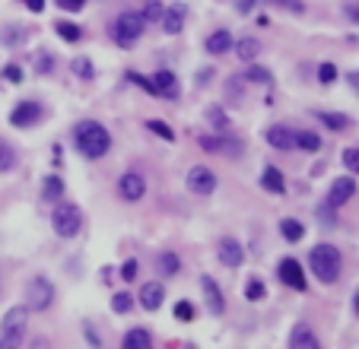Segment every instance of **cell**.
<instances>
[{
	"label": "cell",
	"instance_id": "cell-1",
	"mask_svg": "<svg viewBox=\"0 0 359 349\" xmlns=\"http://www.w3.org/2000/svg\"><path fill=\"white\" fill-rule=\"evenodd\" d=\"M74 146L83 159H102V156H109L111 150V133L105 124L86 117V121H76L74 124Z\"/></svg>",
	"mask_w": 359,
	"mask_h": 349
},
{
	"label": "cell",
	"instance_id": "cell-2",
	"mask_svg": "<svg viewBox=\"0 0 359 349\" xmlns=\"http://www.w3.org/2000/svg\"><path fill=\"white\" fill-rule=\"evenodd\" d=\"M309 267H312V273H315L325 286L337 283V280H340V270H343L340 248H337V245H331V241H321V245H315V248L309 251Z\"/></svg>",
	"mask_w": 359,
	"mask_h": 349
},
{
	"label": "cell",
	"instance_id": "cell-3",
	"mask_svg": "<svg viewBox=\"0 0 359 349\" xmlns=\"http://www.w3.org/2000/svg\"><path fill=\"white\" fill-rule=\"evenodd\" d=\"M25 333H29V308L13 305L0 317V346L3 349H23Z\"/></svg>",
	"mask_w": 359,
	"mask_h": 349
},
{
	"label": "cell",
	"instance_id": "cell-4",
	"mask_svg": "<svg viewBox=\"0 0 359 349\" xmlns=\"http://www.w3.org/2000/svg\"><path fill=\"white\" fill-rule=\"evenodd\" d=\"M143 29H146V19H143L140 10H124V13H118L115 25H111L115 45L118 48H134V45L140 42Z\"/></svg>",
	"mask_w": 359,
	"mask_h": 349
},
{
	"label": "cell",
	"instance_id": "cell-5",
	"mask_svg": "<svg viewBox=\"0 0 359 349\" xmlns=\"http://www.w3.org/2000/svg\"><path fill=\"white\" fill-rule=\"evenodd\" d=\"M51 229L58 238H76L80 229H83V213L76 203H54V213H51Z\"/></svg>",
	"mask_w": 359,
	"mask_h": 349
},
{
	"label": "cell",
	"instance_id": "cell-6",
	"mask_svg": "<svg viewBox=\"0 0 359 349\" xmlns=\"http://www.w3.org/2000/svg\"><path fill=\"white\" fill-rule=\"evenodd\" d=\"M51 305H54V283H51L45 273L32 276V280L25 283V308L35 311V315H42Z\"/></svg>",
	"mask_w": 359,
	"mask_h": 349
},
{
	"label": "cell",
	"instance_id": "cell-7",
	"mask_svg": "<svg viewBox=\"0 0 359 349\" xmlns=\"http://www.w3.org/2000/svg\"><path fill=\"white\" fill-rule=\"evenodd\" d=\"M45 117V105L35 99H23L13 105V111H10V124L17 127V131H29V127H35L39 121Z\"/></svg>",
	"mask_w": 359,
	"mask_h": 349
},
{
	"label": "cell",
	"instance_id": "cell-8",
	"mask_svg": "<svg viewBox=\"0 0 359 349\" xmlns=\"http://www.w3.org/2000/svg\"><path fill=\"white\" fill-rule=\"evenodd\" d=\"M143 194H146V178H143V172L127 168V172L118 178V197L124 200V203H137V200H143Z\"/></svg>",
	"mask_w": 359,
	"mask_h": 349
},
{
	"label": "cell",
	"instance_id": "cell-9",
	"mask_svg": "<svg viewBox=\"0 0 359 349\" xmlns=\"http://www.w3.org/2000/svg\"><path fill=\"white\" fill-rule=\"evenodd\" d=\"M184 184H188V191L197 194V197H210V194L217 191V172L210 166H194L191 172H188V178H184Z\"/></svg>",
	"mask_w": 359,
	"mask_h": 349
},
{
	"label": "cell",
	"instance_id": "cell-10",
	"mask_svg": "<svg viewBox=\"0 0 359 349\" xmlns=\"http://www.w3.org/2000/svg\"><path fill=\"white\" fill-rule=\"evenodd\" d=\"M276 276H280V283L290 286V289L296 292H305L309 289V280H305V270H302V264L296 258H283L280 264H276Z\"/></svg>",
	"mask_w": 359,
	"mask_h": 349
},
{
	"label": "cell",
	"instance_id": "cell-11",
	"mask_svg": "<svg viewBox=\"0 0 359 349\" xmlns=\"http://www.w3.org/2000/svg\"><path fill=\"white\" fill-rule=\"evenodd\" d=\"M217 260L223 267H229V270H235V267L245 264V248L242 241L232 238V235H223V238L217 241Z\"/></svg>",
	"mask_w": 359,
	"mask_h": 349
},
{
	"label": "cell",
	"instance_id": "cell-12",
	"mask_svg": "<svg viewBox=\"0 0 359 349\" xmlns=\"http://www.w3.org/2000/svg\"><path fill=\"white\" fill-rule=\"evenodd\" d=\"M353 197H356V178L343 174V178H334L331 191H327V207H331V210H340L343 203H350Z\"/></svg>",
	"mask_w": 359,
	"mask_h": 349
},
{
	"label": "cell",
	"instance_id": "cell-13",
	"mask_svg": "<svg viewBox=\"0 0 359 349\" xmlns=\"http://www.w3.org/2000/svg\"><path fill=\"white\" fill-rule=\"evenodd\" d=\"M201 292H204V302H207V315H213V317L223 315L226 295H223V289H219V283L213 280V276H207V273L201 276Z\"/></svg>",
	"mask_w": 359,
	"mask_h": 349
},
{
	"label": "cell",
	"instance_id": "cell-14",
	"mask_svg": "<svg viewBox=\"0 0 359 349\" xmlns=\"http://www.w3.org/2000/svg\"><path fill=\"white\" fill-rule=\"evenodd\" d=\"M264 140H268L270 150H280V153L296 150V131L290 124H270L264 131Z\"/></svg>",
	"mask_w": 359,
	"mask_h": 349
},
{
	"label": "cell",
	"instance_id": "cell-15",
	"mask_svg": "<svg viewBox=\"0 0 359 349\" xmlns=\"http://www.w3.org/2000/svg\"><path fill=\"white\" fill-rule=\"evenodd\" d=\"M232 45H235V38H232V32H229V29H217V32H210L207 38H204V51H207V54H213V58H223V54H229V51H232Z\"/></svg>",
	"mask_w": 359,
	"mask_h": 349
},
{
	"label": "cell",
	"instance_id": "cell-16",
	"mask_svg": "<svg viewBox=\"0 0 359 349\" xmlns=\"http://www.w3.org/2000/svg\"><path fill=\"white\" fill-rule=\"evenodd\" d=\"M150 80L156 86V99H178V76L172 70H156Z\"/></svg>",
	"mask_w": 359,
	"mask_h": 349
},
{
	"label": "cell",
	"instance_id": "cell-17",
	"mask_svg": "<svg viewBox=\"0 0 359 349\" xmlns=\"http://www.w3.org/2000/svg\"><path fill=\"white\" fill-rule=\"evenodd\" d=\"M162 302H166V286L162 283H143L140 286V305H143V311H159L162 308Z\"/></svg>",
	"mask_w": 359,
	"mask_h": 349
},
{
	"label": "cell",
	"instance_id": "cell-18",
	"mask_svg": "<svg viewBox=\"0 0 359 349\" xmlns=\"http://www.w3.org/2000/svg\"><path fill=\"white\" fill-rule=\"evenodd\" d=\"M290 349H321V340L309 324H296L290 330Z\"/></svg>",
	"mask_w": 359,
	"mask_h": 349
},
{
	"label": "cell",
	"instance_id": "cell-19",
	"mask_svg": "<svg viewBox=\"0 0 359 349\" xmlns=\"http://www.w3.org/2000/svg\"><path fill=\"white\" fill-rule=\"evenodd\" d=\"M184 19H188V7H184V3H172V7H166V13H162V29H166L168 35H178L184 29Z\"/></svg>",
	"mask_w": 359,
	"mask_h": 349
},
{
	"label": "cell",
	"instance_id": "cell-20",
	"mask_svg": "<svg viewBox=\"0 0 359 349\" xmlns=\"http://www.w3.org/2000/svg\"><path fill=\"white\" fill-rule=\"evenodd\" d=\"M156 273L162 280H172V276L182 273V258H178L175 251H159L156 254Z\"/></svg>",
	"mask_w": 359,
	"mask_h": 349
},
{
	"label": "cell",
	"instance_id": "cell-21",
	"mask_svg": "<svg viewBox=\"0 0 359 349\" xmlns=\"http://www.w3.org/2000/svg\"><path fill=\"white\" fill-rule=\"evenodd\" d=\"M232 51H235V58H239V60H245V64H254V60H258V54H261V42L254 38V35H242V38H235Z\"/></svg>",
	"mask_w": 359,
	"mask_h": 349
},
{
	"label": "cell",
	"instance_id": "cell-22",
	"mask_svg": "<svg viewBox=\"0 0 359 349\" xmlns=\"http://www.w3.org/2000/svg\"><path fill=\"white\" fill-rule=\"evenodd\" d=\"M121 349H156L153 346V333L146 327H131L121 337Z\"/></svg>",
	"mask_w": 359,
	"mask_h": 349
},
{
	"label": "cell",
	"instance_id": "cell-23",
	"mask_svg": "<svg viewBox=\"0 0 359 349\" xmlns=\"http://www.w3.org/2000/svg\"><path fill=\"white\" fill-rule=\"evenodd\" d=\"M261 188L268 194H283L286 191V178L283 172L276 166H264V172H261Z\"/></svg>",
	"mask_w": 359,
	"mask_h": 349
},
{
	"label": "cell",
	"instance_id": "cell-24",
	"mask_svg": "<svg viewBox=\"0 0 359 349\" xmlns=\"http://www.w3.org/2000/svg\"><path fill=\"white\" fill-rule=\"evenodd\" d=\"M315 117L327 127V131H334V133L350 131V127H353V121H350L347 115H340V111H321V109H318V111H315Z\"/></svg>",
	"mask_w": 359,
	"mask_h": 349
},
{
	"label": "cell",
	"instance_id": "cell-25",
	"mask_svg": "<svg viewBox=\"0 0 359 349\" xmlns=\"http://www.w3.org/2000/svg\"><path fill=\"white\" fill-rule=\"evenodd\" d=\"M64 178L61 174H45V181H42V200H48V203H54V200L64 197Z\"/></svg>",
	"mask_w": 359,
	"mask_h": 349
},
{
	"label": "cell",
	"instance_id": "cell-26",
	"mask_svg": "<svg viewBox=\"0 0 359 349\" xmlns=\"http://www.w3.org/2000/svg\"><path fill=\"white\" fill-rule=\"evenodd\" d=\"M280 235H283V241H290V245H299L302 238H305V225L299 223V219H280Z\"/></svg>",
	"mask_w": 359,
	"mask_h": 349
},
{
	"label": "cell",
	"instance_id": "cell-27",
	"mask_svg": "<svg viewBox=\"0 0 359 349\" xmlns=\"http://www.w3.org/2000/svg\"><path fill=\"white\" fill-rule=\"evenodd\" d=\"M321 146H325V140H321V133H318V131H296V150L318 153Z\"/></svg>",
	"mask_w": 359,
	"mask_h": 349
},
{
	"label": "cell",
	"instance_id": "cell-28",
	"mask_svg": "<svg viewBox=\"0 0 359 349\" xmlns=\"http://www.w3.org/2000/svg\"><path fill=\"white\" fill-rule=\"evenodd\" d=\"M207 124L213 127L217 133H226L229 127H232V117L226 115L223 105H210V109H207Z\"/></svg>",
	"mask_w": 359,
	"mask_h": 349
},
{
	"label": "cell",
	"instance_id": "cell-29",
	"mask_svg": "<svg viewBox=\"0 0 359 349\" xmlns=\"http://www.w3.org/2000/svg\"><path fill=\"white\" fill-rule=\"evenodd\" d=\"M54 32H58L67 45H76L80 38H83V25L70 23V19H58V23H54Z\"/></svg>",
	"mask_w": 359,
	"mask_h": 349
},
{
	"label": "cell",
	"instance_id": "cell-30",
	"mask_svg": "<svg viewBox=\"0 0 359 349\" xmlns=\"http://www.w3.org/2000/svg\"><path fill=\"white\" fill-rule=\"evenodd\" d=\"M245 80H248V83H258V86H274V74L261 64H245Z\"/></svg>",
	"mask_w": 359,
	"mask_h": 349
},
{
	"label": "cell",
	"instance_id": "cell-31",
	"mask_svg": "<svg viewBox=\"0 0 359 349\" xmlns=\"http://www.w3.org/2000/svg\"><path fill=\"white\" fill-rule=\"evenodd\" d=\"M245 299L248 302H264L268 299V286L261 276H248V283H245Z\"/></svg>",
	"mask_w": 359,
	"mask_h": 349
},
{
	"label": "cell",
	"instance_id": "cell-32",
	"mask_svg": "<svg viewBox=\"0 0 359 349\" xmlns=\"http://www.w3.org/2000/svg\"><path fill=\"white\" fill-rule=\"evenodd\" d=\"M111 311H115V315H131V311H134V295L127 289L115 292V295H111Z\"/></svg>",
	"mask_w": 359,
	"mask_h": 349
},
{
	"label": "cell",
	"instance_id": "cell-33",
	"mask_svg": "<svg viewBox=\"0 0 359 349\" xmlns=\"http://www.w3.org/2000/svg\"><path fill=\"white\" fill-rule=\"evenodd\" d=\"M17 168V150L10 146L3 137H0V174H7Z\"/></svg>",
	"mask_w": 359,
	"mask_h": 349
},
{
	"label": "cell",
	"instance_id": "cell-34",
	"mask_svg": "<svg viewBox=\"0 0 359 349\" xmlns=\"http://www.w3.org/2000/svg\"><path fill=\"white\" fill-rule=\"evenodd\" d=\"M337 76H340V70H337L334 60H321V64H318V83L321 86H334Z\"/></svg>",
	"mask_w": 359,
	"mask_h": 349
},
{
	"label": "cell",
	"instance_id": "cell-35",
	"mask_svg": "<svg viewBox=\"0 0 359 349\" xmlns=\"http://www.w3.org/2000/svg\"><path fill=\"white\" fill-rule=\"evenodd\" d=\"M258 3H270V7L286 10L292 16H302V13H305V0H258Z\"/></svg>",
	"mask_w": 359,
	"mask_h": 349
},
{
	"label": "cell",
	"instance_id": "cell-36",
	"mask_svg": "<svg viewBox=\"0 0 359 349\" xmlns=\"http://www.w3.org/2000/svg\"><path fill=\"white\" fill-rule=\"evenodd\" d=\"M0 42L7 45V48H17V45L25 42V29L23 25H7V29L0 32Z\"/></svg>",
	"mask_w": 359,
	"mask_h": 349
},
{
	"label": "cell",
	"instance_id": "cell-37",
	"mask_svg": "<svg viewBox=\"0 0 359 349\" xmlns=\"http://www.w3.org/2000/svg\"><path fill=\"white\" fill-rule=\"evenodd\" d=\"M70 70H74V76L86 80V83H89L92 76H96V67H92L89 58H74V60H70Z\"/></svg>",
	"mask_w": 359,
	"mask_h": 349
},
{
	"label": "cell",
	"instance_id": "cell-38",
	"mask_svg": "<svg viewBox=\"0 0 359 349\" xmlns=\"http://www.w3.org/2000/svg\"><path fill=\"white\" fill-rule=\"evenodd\" d=\"M146 131H150V133H156V137H162V140H166V143H172V140H175V131H172V127H168L166 121H159V117H150V121H146Z\"/></svg>",
	"mask_w": 359,
	"mask_h": 349
},
{
	"label": "cell",
	"instance_id": "cell-39",
	"mask_svg": "<svg viewBox=\"0 0 359 349\" xmlns=\"http://www.w3.org/2000/svg\"><path fill=\"white\" fill-rule=\"evenodd\" d=\"M127 83L140 86L146 95H156V86H153V80H150V76H143V74H137V70H127Z\"/></svg>",
	"mask_w": 359,
	"mask_h": 349
},
{
	"label": "cell",
	"instance_id": "cell-40",
	"mask_svg": "<svg viewBox=\"0 0 359 349\" xmlns=\"http://www.w3.org/2000/svg\"><path fill=\"white\" fill-rule=\"evenodd\" d=\"M175 317L178 321H184V324H191L194 317H197V311H194V305L188 299H178L175 302Z\"/></svg>",
	"mask_w": 359,
	"mask_h": 349
},
{
	"label": "cell",
	"instance_id": "cell-41",
	"mask_svg": "<svg viewBox=\"0 0 359 349\" xmlns=\"http://www.w3.org/2000/svg\"><path fill=\"white\" fill-rule=\"evenodd\" d=\"M140 13H143V19H146V23H162V13H166V7H162L159 0H150V3H146Z\"/></svg>",
	"mask_w": 359,
	"mask_h": 349
},
{
	"label": "cell",
	"instance_id": "cell-42",
	"mask_svg": "<svg viewBox=\"0 0 359 349\" xmlns=\"http://www.w3.org/2000/svg\"><path fill=\"white\" fill-rule=\"evenodd\" d=\"M340 159H343V166L350 168L353 174H359V146H347Z\"/></svg>",
	"mask_w": 359,
	"mask_h": 349
},
{
	"label": "cell",
	"instance_id": "cell-43",
	"mask_svg": "<svg viewBox=\"0 0 359 349\" xmlns=\"http://www.w3.org/2000/svg\"><path fill=\"white\" fill-rule=\"evenodd\" d=\"M51 70H54V58H51L48 51H42V54H39V60H35V74H42V76H48Z\"/></svg>",
	"mask_w": 359,
	"mask_h": 349
},
{
	"label": "cell",
	"instance_id": "cell-44",
	"mask_svg": "<svg viewBox=\"0 0 359 349\" xmlns=\"http://www.w3.org/2000/svg\"><path fill=\"white\" fill-rule=\"evenodd\" d=\"M3 80L13 83V86H19V83H23V67H19V64H7V67H3Z\"/></svg>",
	"mask_w": 359,
	"mask_h": 349
},
{
	"label": "cell",
	"instance_id": "cell-45",
	"mask_svg": "<svg viewBox=\"0 0 359 349\" xmlns=\"http://www.w3.org/2000/svg\"><path fill=\"white\" fill-rule=\"evenodd\" d=\"M137 270H140V264H137L134 258L124 260V264H121V280H124V283H134V280H137Z\"/></svg>",
	"mask_w": 359,
	"mask_h": 349
},
{
	"label": "cell",
	"instance_id": "cell-46",
	"mask_svg": "<svg viewBox=\"0 0 359 349\" xmlns=\"http://www.w3.org/2000/svg\"><path fill=\"white\" fill-rule=\"evenodd\" d=\"M58 3V10H64V13H80V10L86 7V0H54Z\"/></svg>",
	"mask_w": 359,
	"mask_h": 349
},
{
	"label": "cell",
	"instance_id": "cell-47",
	"mask_svg": "<svg viewBox=\"0 0 359 349\" xmlns=\"http://www.w3.org/2000/svg\"><path fill=\"white\" fill-rule=\"evenodd\" d=\"M83 330H86V340H89V346H92V349H102V340L96 337V330H92L89 321H83Z\"/></svg>",
	"mask_w": 359,
	"mask_h": 349
},
{
	"label": "cell",
	"instance_id": "cell-48",
	"mask_svg": "<svg viewBox=\"0 0 359 349\" xmlns=\"http://www.w3.org/2000/svg\"><path fill=\"white\" fill-rule=\"evenodd\" d=\"M226 95H229V99H235V102H242V89H239V80H229V83H226Z\"/></svg>",
	"mask_w": 359,
	"mask_h": 349
},
{
	"label": "cell",
	"instance_id": "cell-49",
	"mask_svg": "<svg viewBox=\"0 0 359 349\" xmlns=\"http://www.w3.org/2000/svg\"><path fill=\"white\" fill-rule=\"evenodd\" d=\"M254 7H258V0H235V10H239L242 16H248Z\"/></svg>",
	"mask_w": 359,
	"mask_h": 349
},
{
	"label": "cell",
	"instance_id": "cell-50",
	"mask_svg": "<svg viewBox=\"0 0 359 349\" xmlns=\"http://www.w3.org/2000/svg\"><path fill=\"white\" fill-rule=\"evenodd\" d=\"M25 7H29V13H35V16H39V13H45V0H23Z\"/></svg>",
	"mask_w": 359,
	"mask_h": 349
},
{
	"label": "cell",
	"instance_id": "cell-51",
	"mask_svg": "<svg viewBox=\"0 0 359 349\" xmlns=\"http://www.w3.org/2000/svg\"><path fill=\"white\" fill-rule=\"evenodd\" d=\"M347 16H350V23H359V0L347 3Z\"/></svg>",
	"mask_w": 359,
	"mask_h": 349
},
{
	"label": "cell",
	"instance_id": "cell-52",
	"mask_svg": "<svg viewBox=\"0 0 359 349\" xmlns=\"http://www.w3.org/2000/svg\"><path fill=\"white\" fill-rule=\"evenodd\" d=\"M347 86H353V92L359 95V70H350V74H347Z\"/></svg>",
	"mask_w": 359,
	"mask_h": 349
},
{
	"label": "cell",
	"instance_id": "cell-53",
	"mask_svg": "<svg viewBox=\"0 0 359 349\" xmlns=\"http://www.w3.org/2000/svg\"><path fill=\"white\" fill-rule=\"evenodd\" d=\"M213 80V67H204L201 74H197V83H210Z\"/></svg>",
	"mask_w": 359,
	"mask_h": 349
},
{
	"label": "cell",
	"instance_id": "cell-54",
	"mask_svg": "<svg viewBox=\"0 0 359 349\" xmlns=\"http://www.w3.org/2000/svg\"><path fill=\"white\" fill-rule=\"evenodd\" d=\"M353 308H356V315H359V292L353 295Z\"/></svg>",
	"mask_w": 359,
	"mask_h": 349
},
{
	"label": "cell",
	"instance_id": "cell-55",
	"mask_svg": "<svg viewBox=\"0 0 359 349\" xmlns=\"http://www.w3.org/2000/svg\"><path fill=\"white\" fill-rule=\"evenodd\" d=\"M0 349H3V346H0Z\"/></svg>",
	"mask_w": 359,
	"mask_h": 349
}]
</instances>
